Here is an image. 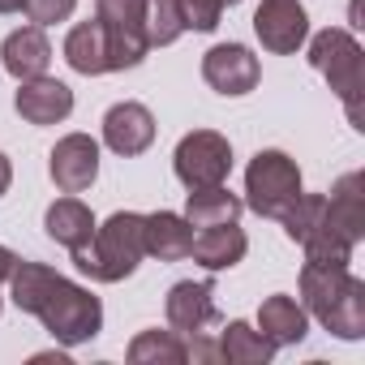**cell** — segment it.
Masks as SVG:
<instances>
[{
    "instance_id": "obj_30",
    "label": "cell",
    "mask_w": 365,
    "mask_h": 365,
    "mask_svg": "<svg viewBox=\"0 0 365 365\" xmlns=\"http://www.w3.org/2000/svg\"><path fill=\"white\" fill-rule=\"evenodd\" d=\"M14 262H18V254H14V250H5V245H0V284H5V279H9V271H14Z\"/></svg>"
},
{
    "instance_id": "obj_6",
    "label": "cell",
    "mask_w": 365,
    "mask_h": 365,
    "mask_svg": "<svg viewBox=\"0 0 365 365\" xmlns=\"http://www.w3.org/2000/svg\"><path fill=\"white\" fill-rule=\"evenodd\" d=\"M172 172L185 190H211L224 185L232 172V142L215 129H194L176 142L172 150Z\"/></svg>"
},
{
    "instance_id": "obj_13",
    "label": "cell",
    "mask_w": 365,
    "mask_h": 365,
    "mask_svg": "<svg viewBox=\"0 0 365 365\" xmlns=\"http://www.w3.org/2000/svg\"><path fill=\"white\" fill-rule=\"evenodd\" d=\"M14 108H18V116H22L26 125H61V120H69V112H73V91H69L61 78L39 73V78L18 82Z\"/></svg>"
},
{
    "instance_id": "obj_14",
    "label": "cell",
    "mask_w": 365,
    "mask_h": 365,
    "mask_svg": "<svg viewBox=\"0 0 365 365\" xmlns=\"http://www.w3.org/2000/svg\"><path fill=\"white\" fill-rule=\"evenodd\" d=\"M245 254H250V237L241 232V220H237V224L198 228V232H194V245H190V258H194L202 271H232Z\"/></svg>"
},
{
    "instance_id": "obj_31",
    "label": "cell",
    "mask_w": 365,
    "mask_h": 365,
    "mask_svg": "<svg viewBox=\"0 0 365 365\" xmlns=\"http://www.w3.org/2000/svg\"><path fill=\"white\" fill-rule=\"evenodd\" d=\"M26 0H0V14H22Z\"/></svg>"
},
{
    "instance_id": "obj_33",
    "label": "cell",
    "mask_w": 365,
    "mask_h": 365,
    "mask_svg": "<svg viewBox=\"0 0 365 365\" xmlns=\"http://www.w3.org/2000/svg\"><path fill=\"white\" fill-rule=\"evenodd\" d=\"M0 309H5V305H0Z\"/></svg>"
},
{
    "instance_id": "obj_9",
    "label": "cell",
    "mask_w": 365,
    "mask_h": 365,
    "mask_svg": "<svg viewBox=\"0 0 365 365\" xmlns=\"http://www.w3.org/2000/svg\"><path fill=\"white\" fill-rule=\"evenodd\" d=\"M202 78L215 95H228V99H241L258 86L262 78V65L258 56L245 48V43H215L207 56H202Z\"/></svg>"
},
{
    "instance_id": "obj_17",
    "label": "cell",
    "mask_w": 365,
    "mask_h": 365,
    "mask_svg": "<svg viewBox=\"0 0 365 365\" xmlns=\"http://www.w3.org/2000/svg\"><path fill=\"white\" fill-rule=\"evenodd\" d=\"M258 331L275 344V348H288V344H301L309 335V314L297 297L288 292H275L258 305Z\"/></svg>"
},
{
    "instance_id": "obj_8",
    "label": "cell",
    "mask_w": 365,
    "mask_h": 365,
    "mask_svg": "<svg viewBox=\"0 0 365 365\" xmlns=\"http://www.w3.org/2000/svg\"><path fill=\"white\" fill-rule=\"evenodd\" d=\"M254 35L275 56H297L309 39V14L301 0H262L254 9Z\"/></svg>"
},
{
    "instance_id": "obj_28",
    "label": "cell",
    "mask_w": 365,
    "mask_h": 365,
    "mask_svg": "<svg viewBox=\"0 0 365 365\" xmlns=\"http://www.w3.org/2000/svg\"><path fill=\"white\" fill-rule=\"evenodd\" d=\"M78 9V0H26V18L35 26H56Z\"/></svg>"
},
{
    "instance_id": "obj_23",
    "label": "cell",
    "mask_w": 365,
    "mask_h": 365,
    "mask_svg": "<svg viewBox=\"0 0 365 365\" xmlns=\"http://www.w3.org/2000/svg\"><path fill=\"white\" fill-rule=\"evenodd\" d=\"M129 361L133 365H185L190 361V352H185V335H176L172 327L168 331H142V335H133V344H129Z\"/></svg>"
},
{
    "instance_id": "obj_32",
    "label": "cell",
    "mask_w": 365,
    "mask_h": 365,
    "mask_svg": "<svg viewBox=\"0 0 365 365\" xmlns=\"http://www.w3.org/2000/svg\"><path fill=\"white\" fill-rule=\"evenodd\" d=\"M224 5H241V0H224Z\"/></svg>"
},
{
    "instance_id": "obj_5",
    "label": "cell",
    "mask_w": 365,
    "mask_h": 365,
    "mask_svg": "<svg viewBox=\"0 0 365 365\" xmlns=\"http://www.w3.org/2000/svg\"><path fill=\"white\" fill-rule=\"evenodd\" d=\"M301 198V168L288 150H258L245 168V207L262 220H284V211Z\"/></svg>"
},
{
    "instance_id": "obj_11",
    "label": "cell",
    "mask_w": 365,
    "mask_h": 365,
    "mask_svg": "<svg viewBox=\"0 0 365 365\" xmlns=\"http://www.w3.org/2000/svg\"><path fill=\"white\" fill-rule=\"evenodd\" d=\"M163 314H168V327L176 335H198L207 327L220 322V309H215V288L207 279H180L168 288V301H163Z\"/></svg>"
},
{
    "instance_id": "obj_29",
    "label": "cell",
    "mask_w": 365,
    "mask_h": 365,
    "mask_svg": "<svg viewBox=\"0 0 365 365\" xmlns=\"http://www.w3.org/2000/svg\"><path fill=\"white\" fill-rule=\"evenodd\" d=\"M9 185H14V163H9V155L0 150V198L9 194Z\"/></svg>"
},
{
    "instance_id": "obj_1",
    "label": "cell",
    "mask_w": 365,
    "mask_h": 365,
    "mask_svg": "<svg viewBox=\"0 0 365 365\" xmlns=\"http://www.w3.org/2000/svg\"><path fill=\"white\" fill-rule=\"evenodd\" d=\"M9 297L22 314H35L43 322V331L73 348V344H86L103 331V305L91 288L65 279L61 271H52L48 262H31V258H18L14 271H9Z\"/></svg>"
},
{
    "instance_id": "obj_4",
    "label": "cell",
    "mask_w": 365,
    "mask_h": 365,
    "mask_svg": "<svg viewBox=\"0 0 365 365\" xmlns=\"http://www.w3.org/2000/svg\"><path fill=\"white\" fill-rule=\"evenodd\" d=\"M305 61L314 65V73L327 78V86L335 91V99L344 103L352 129H365V52L356 43L352 31L344 26H327L314 39H305Z\"/></svg>"
},
{
    "instance_id": "obj_26",
    "label": "cell",
    "mask_w": 365,
    "mask_h": 365,
    "mask_svg": "<svg viewBox=\"0 0 365 365\" xmlns=\"http://www.w3.org/2000/svg\"><path fill=\"white\" fill-rule=\"evenodd\" d=\"M185 35V22L176 14V0H146V43L168 48Z\"/></svg>"
},
{
    "instance_id": "obj_24",
    "label": "cell",
    "mask_w": 365,
    "mask_h": 365,
    "mask_svg": "<svg viewBox=\"0 0 365 365\" xmlns=\"http://www.w3.org/2000/svg\"><path fill=\"white\" fill-rule=\"evenodd\" d=\"M284 237L292 241V245H301L305 237H314L322 224H327V194H305L301 190V198L284 211Z\"/></svg>"
},
{
    "instance_id": "obj_10",
    "label": "cell",
    "mask_w": 365,
    "mask_h": 365,
    "mask_svg": "<svg viewBox=\"0 0 365 365\" xmlns=\"http://www.w3.org/2000/svg\"><path fill=\"white\" fill-rule=\"evenodd\" d=\"M48 172H52V185L61 194L91 190L99 176V142L91 133H65L48 155Z\"/></svg>"
},
{
    "instance_id": "obj_2",
    "label": "cell",
    "mask_w": 365,
    "mask_h": 365,
    "mask_svg": "<svg viewBox=\"0 0 365 365\" xmlns=\"http://www.w3.org/2000/svg\"><path fill=\"white\" fill-rule=\"evenodd\" d=\"M301 305L335 339H361L365 335V279H356L348 267L305 262L301 267Z\"/></svg>"
},
{
    "instance_id": "obj_22",
    "label": "cell",
    "mask_w": 365,
    "mask_h": 365,
    "mask_svg": "<svg viewBox=\"0 0 365 365\" xmlns=\"http://www.w3.org/2000/svg\"><path fill=\"white\" fill-rule=\"evenodd\" d=\"M245 211V202L228 190V185H211V190H190L185 202V220L194 228H211V224H237Z\"/></svg>"
},
{
    "instance_id": "obj_20",
    "label": "cell",
    "mask_w": 365,
    "mask_h": 365,
    "mask_svg": "<svg viewBox=\"0 0 365 365\" xmlns=\"http://www.w3.org/2000/svg\"><path fill=\"white\" fill-rule=\"evenodd\" d=\"M190 245H194V224L176 211H155L146 215V254L159 258V262H180L190 258Z\"/></svg>"
},
{
    "instance_id": "obj_25",
    "label": "cell",
    "mask_w": 365,
    "mask_h": 365,
    "mask_svg": "<svg viewBox=\"0 0 365 365\" xmlns=\"http://www.w3.org/2000/svg\"><path fill=\"white\" fill-rule=\"evenodd\" d=\"M301 250H305V262H318V267H348L352 262V241H344L331 224H322L314 237H305L301 241Z\"/></svg>"
},
{
    "instance_id": "obj_15",
    "label": "cell",
    "mask_w": 365,
    "mask_h": 365,
    "mask_svg": "<svg viewBox=\"0 0 365 365\" xmlns=\"http://www.w3.org/2000/svg\"><path fill=\"white\" fill-rule=\"evenodd\" d=\"M361 190H365L361 172H344L327 194V224L352 245L365 241V194Z\"/></svg>"
},
{
    "instance_id": "obj_7",
    "label": "cell",
    "mask_w": 365,
    "mask_h": 365,
    "mask_svg": "<svg viewBox=\"0 0 365 365\" xmlns=\"http://www.w3.org/2000/svg\"><path fill=\"white\" fill-rule=\"evenodd\" d=\"M95 18L108 31L112 73L133 69V65L146 61V52H150V43H146V0H95Z\"/></svg>"
},
{
    "instance_id": "obj_16",
    "label": "cell",
    "mask_w": 365,
    "mask_h": 365,
    "mask_svg": "<svg viewBox=\"0 0 365 365\" xmlns=\"http://www.w3.org/2000/svg\"><path fill=\"white\" fill-rule=\"evenodd\" d=\"M0 61H5V73L18 78V82L48 73V65H52V43H48L43 26L31 22V26L5 35V43H0Z\"/></svg>"
},
{
    "instance_id": "obj_21",
    "label": "cell",
    "mask_w": 365,
    "mask_h": 365,
    "mask_svg": "<svg viewBox=\"0 0 365 365\" xmlns=\"http://www.w3.org/2000/svg\"><path fill=\"white\" fill-rule=\"evenodd\" d=\"M271 356H275V344L258 327L232 318L220 331V361H228V365H267Z\"/></svg>"
},
{
    "instance_id": "obj_3",
    "label": "cell",
    "mask_w": 365,
    "mask_h": 365,
    "mask_svg": "<svg viewBox=\"0 0 365 365\" xmlns=\"http://www.w3.org/2000/svg\"><path fill=\"white\" fill-rule=\"evenodd\" d=\"M146 258V215L116 211L103 224H95V237L73 250V267L91 275L95 284H120L129 279Z\"/></svg>"
},
{
    "instance_id": "obj_19",
    "label": "cell",
    "mask_w": 365,
    "mask_h": 365,
    "mask_svg": "<svg viewBox=\"0 0 365 365\" xmlns=\"http://www.w3.org/2000/svg\"><path fill=\"white\" fill-rule=\"evenodd\" d=\"M43 232H48L56 245H65V250L73 254V250H82V245L95 237V215H91V207H86L82 198L65 194V198H56V202L48 207Z\"/></svg>"
},
{
    "instance_id": "obj_27",
    "label": "cell",
    "mask_w": 365,
    "mask_h": 365,
    "mask_svg": "<svg viewBox=\"0 0 365 365\" xmlns=\"http://www.w3.org/2000/svg\"><path fill=\"white\" fill-rule=\"evenodd\" d=\"M176 14L185 22V31H202L211 35L224 18V0H176Z\"/></svg>"
},
{
    "instance_id": "obj_18",
    "label": "cell",
    "mask_w": 365,
    "mask_h": 365,
    "mask_svg": "<svg viewBox=\"0 0 365 365\" xmlns=\"http://www.w3.org/2000/svg\"><path fill=\"white\" fill-rule=\"evenodd\" d=\"M65 61L73 73H86V78H99V73H112V56H108V31L103 22H78L69 35H65Z\"/></svg>"
},
{
    "instance_id": "obj_12",
    "label": "cell",
    "mask_w": 365,
    "mask_h": 365,
    "mask_svg": "<svg viewBox=\"0 0 365 365\" xmlns=\"http://www.w3.org/2000/svg\"><path fill=\"white\" fill-rule=\"evenodd\" d=\"M103 142H108V150H116L125 159L150 150V142H155V116H150V108L138 103V99L112 103L103 112Z\"/></svg>"
}]
</instances>
